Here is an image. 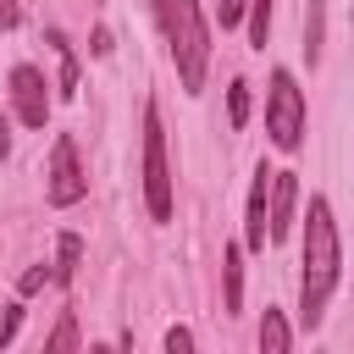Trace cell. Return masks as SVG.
<instances>
[{
    "mask_svg": "<svg viewBox=\"0 0 354 354\" xmlns=\"http://www.w3.org/2000/svg\"><path fill=\"white\" fill-rule=\"evenodd\" d=\"M337 271H343L337 221H332V205L315 194V199H310V216H304V277H299V321H304V332L321 326L326 299H332V288H337Z\"/></svg>",
    "mask_w": 354,
    "mask_h": 354,
    "instance_id": "6da1fadb",
    "label": "cell"
},
{
    "mask_svg": "<svg viewBox=\"0 0 354 354\" xmlns=\"http://www.w3.org/2000/svg\"><path fill=\"white\" fill-rule=\"evenodd\" d=\"M155 17H160V33L171 44V61H177V77L188 94L205 88V72H210V28L199 17V0H155Z\"/></svg>",
    "mask_w": 354,
    "mask_h": 354,
    "instance_id": "7a4b0ae2",
    "label": "cell"
},
{
    "mask_svg": "<svg viewBox=\"0 0 354 354\" xmlns=\"http://www.w3.org/2000/svg\"><path fill=\"white\" fill-rule=\"evenodd\" d=\"M266 133L277 149H299L304 138V94L293 83V72H271V88H266Z\"/></svg>",
    "mask_w": 354,
    "mask_h": 354,
    "instance_id": "3957f363",
    "label": "cell"
},
{
    "mask_svg": "<svg viewBox=\"0 0 354 354\" xmlns=\"http://www.w3.org/2000/svg\"><path fill=\"white\" fill-rule=\"evenodd\" d=\"M144 199L155 221H171V171H166V133L155 105H144Z\"/></svg>",
    "mask_w": 354,
    "mask_h": 354,
    "instance_id": "277c9868",
    "label": "cell"
},
{
    "mask_svg": "<svg viewBox=\"0 0 354 354\" xmlns=\"http://www.w3.org/2000/svg\"><path fill=\"white\" fill-rule=\"evenodd\" d=\"M83 194H88V177H83V166H77V144L61 133V138H55V149H50L44 199H50V205H77Z\"/></svg>",
    "mask_w": 354,
    "mask_h": 354,
    "instance_id": "5b68a950",
    "label": "cell"
},
{
    "mask_svg": "<svg viewBox=\"0 0 354 354\" xmlns=\"http://www.w3.org/2000/svg\"><path fill=\"white\" fill-rule=\"evenodd\" d=\"M44 72L39 66H11V100H17V116L22 127H44L50 122V94H44Z\"/></svg>",
    "mask_w": 354,
    "mask_h": 354,
    "instance_id": "8992f818",
    "label": "cell"
},
{
    "mask_svg": "<svg viewBox=\"0 0 354 354\" xmlns=\"http://www.w3.org/2000/svg\"><path fill=\"white\" fill-rule=\"evenodd\" d=\"M271 238V166L254 171V188H249V221H243V243L249 249H266Z\"/></svg>",
    "mask_w": 354,
    "mask_h": 354,
    "instance_id": "52a82bcc",
    "label": "cell"
},
{
    "mask_svg": "<svg viewBox=\"0 0 354 354\" xmlns=\"http://www.w3.org/2000/svg\"><path fill=\"white\" fill-rule=\"evenodd\" d=\"M293 205H299V177L293 171H271V243L293 232Z\"/></svg>",
    "mask_w": 354,
    "mask_h": 354,
    "instance_id": "ba28073f",
    "label": "cell"
},
{
    "mask_svg": "<svg viewBox=\"0 0 354 354\" xmlns=\"http://www.w3.org/2000/svg\"><path fill=\"white\" fill-rule=\"evenodd\" d=\"M221 288H227L221 310L232 315V310L243 304V249H238V243H227V249H221Z\"/></svg>",
    "mask_w": 354,
    "mask_h": 354,
    "instance_id": "9c48e42d",
    "label": "cell"
},
{
    "mask_svg": "<svg viewBox=\"0 0 354 354\" xmlns=\"http://www.w3.org/2000/svg\"><path fill=\"white\" fill-rule=\"evenodd\" d=\"M288 343H293V332H288L282 310H266V321H260V348H266V354H288Z\"/></svg>",
    "mask_w": 354,
    "mask_h": 354,
    "instance_id": "30bf717a",
    "label": "cell"
},
{
    "mask_svg": "<svg viewBox=\"0 0 354 354\" xmlns=\"http://www.w3.org/2000/svg\"><path fill=\"white\" fill-rule=\"evenodd\" d=\"M50 44H55V55H61V94L72 100V94H77V55H72V44H66L61 28H50Z\"/></svg>",
    "mask_w": 354,
    "mask_h": 354,
    "instance_id": "8fae6325",
    "label": "cell"
},
{
    "mask_svg": "<svg viewBox=\"0 0 354 354\" xmlns=\"http://www.w3.org/2000/svg\"><path fill=\"white\" fill-rule=\"evenodd\" d=\"M77 260H83V238H77V232H61V260H55V282H72Z\"/></svg>",
    "mask_w": 354,
    "mask_h": 354,
    "instance_id": "7c38bea8",
    "label": "cell"
},
{
    "mask_svg": "<svg viewBox=\"0 0 354 354\" xmlns=\"http://www.w3.org/2000/svg\"><path fill=\"white\" fill-rule=\"evenodd\" d=\"M304 55H310V66L321 61V0H310V11H304Z\"/></svg>",
    "mask_w": 354,
    "mask_h": 354,
    "instance_id": "4fadbf2b",
    "label": "cell"
},
{
    "mask_svg": "<svg viewBox=\"0 0 354 354\" xmlns=\"http://www.w3.org/2000/svg\"><path fill=\"white\" fill-rule=\"evenodd\" d=\"M266 28H271V0H249V44L266 50Z\"/></svg>",
    "mask_w": 354,
    "mask_h": 354,
    "instance_id": "5bb4252c",
    "label": "cell"
},
{
    "mask_svg": "<svg viewBox=\"0 0 354 354\" xmlns=\"http://www.w3.org/2000/svg\"><path fill=\"white\" fill-rule=\"evenodd\" d=\"M227 116H232V127L249 122V83L243 77H232V88H227Z\"/></svg>",
    "mask_w": 354,
    "mask_h": 354,
    "instance_id": "9a60e30c",
    "label": "cell"
},
{
    "mask_svg": "<svg viewBox=\"0 0 354 354\" xmlns=\"http://www.w3.org/2000/svg\"><path fill=\"white\" fill-rule=\"evenodd\" d=\"M44 348H50V354H61V348H77V321H72V315H61V326L44 337Z\"/></svg>",
    "mask_w": 354,
    "mask_h": 354,
    "instance_id": "2e32d148",
    "label": "cell"
},
{
    "mask_svg": "<svg viewBox=\"0 0 354 354\" xmlns=\"http://www.w3.org/2000/svg\"><path fill=\"white\" fill-rule=\"evenodd\" d=\"M44 282H55V266H33V271H22V282H17V288H22V293H39Z\"/></svg>",
    "mask_w": 354,
    "mask_h": 354,
    "instance_id": "e0dca14e",
    "label": "cell"
},
{
    "mask_svg": "<svg viewBox=\"0 0 354 354\" xmlns=\"http://www.w3.org/2000/svg\"><path fill=\"white\" fill-rule=\"evenodd\" d=\"M216 11H221V28H238L243 11H249V0H216Z\"/></svg>",
    "mask_w": 354,
    "mask_h": 354,
    "instance_id": "ac0fdd59",
    "label": "cell"
},
{
    "mask_svg": "<svg viewBox=\"0 0 354 354\" xmlns=\"http://www.w3.org/2000/svg\"><path fill=\"white\" fill-rule=\"evenodd\" d=\"M166 348H171V354H188V348H194V332H188V326H171V332H166Z\"/></svg>",
    "mask_w": 354,
    "mask_h": 354,
    "instance_id": "d6986e66",
    "label": "cell"
},
{
    "mask_svg": "<svg viewBox=\"0 0 354 354\" xmlns=\"http://www.w3.org/2000/svg\"><path fill=\"white\" fill-rule=\"evenodd\" d=\"M17 326H22V304H11V310H6V321H0V348L17 337Z\"/></svg>",
    "mask_w": 354,
    "mask_h": 354,
    "instance_id": "ffe728a7",
    "label": "cell"
},
{
    "mask_svg": "<svg viewBox=\"0 0 354 354\" xmlns=\"http://www.w3.org/2000/svg\"><path fill=\"white\" fill-rule=\"evenodd\" d=\"M17 17H22L17 0H0V28H17Z\"/></svg>",
    "mask_w": 354,
    "mask_h": 354,
    "instance_id": "44dd1931",
    "label": "cell"
},
{
    "mask_svg": "<svg viewBox=\"0 0 354 354\" xmlns=\"http://www.w3.org/2000/svg\"><path fill=\"white\" fill-rule=\"evenodd\" d=\"M6 155H11V122L0 116V160H6Z\"/></svg>",
    "mask_w": 354,
    "mask_h": 354,
    "instance_id": "7402d4cb",
    "label": "cell"
}]
</instances>
